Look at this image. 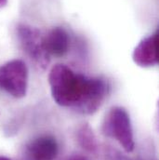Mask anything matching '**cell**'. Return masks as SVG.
I'll return each instance as SVG.
<instances>
[{
	"label": "cell",
	"mask_w": 159,
	"mask_h": 160,
	"mask_svg": "<svg viewBox=\"0 0 159 160\" xmlns=\"http://www.w3.org/2000/svg\"><path fill=\"white\" fill-rule=\"evenodd\" d=\"M0 160H10L9 158H6V157H2V156H0Z\"/></svg>",
	"instance_id": "7c38bea8"
},
{
	"label": "cell",
	"mask_w": 159,
	"mask_h": 160,
	"mask_svg": "<svg viewBox=\"0 0 159 160\" xmlns=\"http://www.w3.org/2000/svg\"><path fill=\"white\" fill-rule=\"evenodd\" d=\"M69 160H87L85 157L83 156H80V155H75L73 157H71Z\"/></svg>",
	"instance_id": "30bf717a"
},
{
	"label": "cell",
	"mask_w": 159,
	"mask_h": 160,
	"mask_svg": "<svg viewBox=\"0 0 159 160\" xmlns=\"http://www.w3.org/2000/svg\"><path fill=\"white\" fill-rule=\"evenodd\" d=\"M7 3V0H0V8H3L4 6H6Z\"/></svg>",
	"instance_id": "8fae6325"
},
{
	"label": "cell",
	"mask_w": 159,
	"mask_h": 160,
	"mask_svg": "<svg viewBox=\"0 0 159 160\" xmlns=\"http://www.w3.org/2000/svg\"><path fill=\"white\" fill-rule=\"evenodd\" d=\"M28 87V69L21 60H12L0 66V88L14 98L26 95Z\"/></svg>",
	"instance_id": "3957f363"
},
{
	"label": "cell",
	"mask_w": 159,
	"mask_h": 160,
	"mask_svg": "<svg viewBox=\"0 0 159 160\" xmlns=\"http://www.w3.org/2000/svg\"><path fill=\"white\" fill-rule=\"evenodd\" d=\"M77 141L79 144L87 152L96 153L98 150L97 138L92 130V128L87 125L84 124L79 128L77 131Z\"/></svg>",
	"instance_id": "ba28073f"
},
{
	"label": "cell",
	"mask_w": 159,
	"mask_h": 160,
	"mask_svg": "<svg viewBox=\"0 0 159 160\" xmlns=\"http://www.w3.org/2000/svg\"><path fill=\"white\" fill-rule=\"evenodd\" d=\"M59 145L50 135H43L32 141L27 148V158L32 160H53L58 155Z\"/></svg>",
	"instance_id": "8992f818"
},
{
	"label": "cell",
	"mask_w": 159,
	"mask_h": 160,
	"mask_svg": "<svg viewBox=\"0 0 159 160\" xmlns=\"http://www.w3.org/2000/svg\"><path fill=\"white\" fill-rule=\"evenodd\" d=\"M17 37L21 47L27 56L42 70H45L50 62V56L44 47V36L38 29L27 24H19Z\"/></svg>",
	"instance_id": "277c9868"
},
{
	"label": "cell",
	"mask_w": 159,
	"mask_h": 160,
	"mask_svg": "<svg viewBox=\"0 0 159 160\" xmlns=\"http://www.w3.org/2000/svg\"><path fill=\"white\" fill-rule=\"evenodd\" d=\"M70 38L62 27H54L44 36V47L49 56L62 57L69 49Z\"/></svg>",
	"instance_id": "52a82bcc"
},
{
	"label": "cell",
	"mask_w": 159,
	"mask_h": 160,
	"mask_svg": "<svg viewBox=\"0 0 159 160\" xmlns=\"http://www.w3.org/2000/svg\"><path fill=\"white\" fill-rule=\"evenodd\" d=\"M106 154L108 160H130L114 148H108Z\"/></svg>",
	"instance_id": "9c48e42d"
},
{
	"label": "cell",
	"mask_w": 159,
	"mask_h": 160,
	"mask_svg": "<svg viewBox=\"0 0 159 160\" xmlns=\"http://www.w3.org/2000/svg\"><path fill=\"white\" fill-rule=\"evenodd\" d=\"M27 160H32V159H29V158H27Z\"/></svg>",
	"instance_id": "4fadbf2b"
},
{
	"label": "cell",
	"mask_w": 159,
	"mask_h": 160,
	"mask_svg": "<svg viewBox=\"0 0 159 160\" xmlns=\"http://www.w3.org/2000/svg\"><path fill=\"white\" fill-rule=\"evenodd\" d=\"M48 83L56 103L83 115L94 114L110 90L104 78L86 77L64 64H56L51 68Z\"/></svg>",
	"instance_id": "6da1fadb"
},
{
	"label": "cell",
	"mask_w": 159,
	"mask_h": 160,
	"mask_svg": "<svg viewBox=\"0 0 159 160\" xmlns=\"http://www.w3.org/2000/svg\"><path fill=\"white\" fill-rule=\"evenodd\" d=\"M134 62L141 67H152L158 62V32L142 39L132 55Z\"/></svg>",
	"instance_id": "5b68a950"
},
{
	"label": "cell",
	"mask_w": 159,
	"mask_h": 160,
	"mask_svg": "<svg viewBox=\"0 0 159 160\" xmlns=\"http://www.w3.org/2000/svg\"><path fill=\"white\" fill-rule=\"evenodd\" d=\"M102 131L106 136L117 141L126 152L130 153L134 150L133 129L126 109L118 106L113 107L105 117Z\"/></svg>",
	"instance_id": "7a4b0ae2"
}]
</instances>
